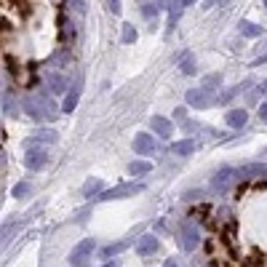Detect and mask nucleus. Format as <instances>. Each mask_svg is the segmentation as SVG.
<instances>
[{
    "label": "nucleus",
    "instance_id": "nucleus-12",
    "mask_svg": "<svg viewBox=\"0 0 267 267\" xmlns=\"http://www.w3.org/2000/svg\"><path fill=\"white\" fill-rule=\"evenodd\" d=\"M45 86L51 88V94H62L67 83H64V78H62V75H56V72H48V75H45Z\"/></svg>",
    "mask_w": 267,
    "mask_h": 267
},
{
    "label": "nucleus",
    "instance_id": "nucleus-9",
    "mask_svg": "<svg viewBox=\"0 0 267 267\" xmlns=\"http://www.w3.org/2000/svg\"><path fill=\"white\" fill-rule=\"evenodd\" d=\"M187 102L192 107H208L211 104V94L206 88H195V91H187Z\"/></svg>",
    "mask_w": 267,
    "mask_h": 267
},
{
    "label": "nucleus",
    "instance_id": "nucleus-24",
    "mask_svg": "<svg viewBox=\"0 0 267 267\" xmlns=\"http://www.w3.org/2000/svg\"><path fill=\"white\" fill-rule=\"evenodd\" d=\"M184 72H187V75L195 72V67H192V62H190V56H184Z\"/></svg>",
    "mask_w": 267,
    "mask_h": 267
},
{
    "label": "nucleus",
    "instance_id": "nucleus-19",
    "mask_svg": "<svg viewBox=\"0 0 267 267\" xmlns=\"http://www.w3.org/2000/svg\"><path fill=\"white\" fill-rule=\"evenodd\" d=\"M123 249H129V240H120V243H115V246H107L102 254H104V257H112V254H120Z\"/></svg>",
    "mask_w": 267,
    "mask_h": 267
},
{
    "label": "nucleus",
    "instance_id": "nucleus-2",
    "mask_svg": "<svg viewBox=\"0 0 267 267\" xmlns=\"http://www.w3.org/2000/svg\"><path fill=\"white\" fill-rule=\"evenodd\" d=\"M235 230V219H227L219 230L214 227V235L206 243L211 267H267V251L240 246Z\"/></svg>",
    "mask_w": 267,
    "mask_h": 267
},
{
    "label": "nucleus",
    "instance_id": "nucleus-10",
    "mask_svg": "<svg viewBox=\"0 0 267 267\" xmlns=\"http://www.w3.org/2000/svg\"><path fill=\"white\" fill-rule=\"evenodd\" d=\"M136 251L142 254V257H147V254L158 251V238H155V235H144V238H139V240H136Z\"/></svg>",
    "mask_w": 267,
    "mask_h": 267
},
{
    "label": "nucleus",
    "instance_id": "nucleus-14",
    "mask_svg": "<svg viewBox=\"0 0 267 267\" xmlns=\"http://www.w3.org/2000/svg\"><path fill=\"white\" fill-rule=\"evenodd\" d=\"M195 147H198V144H195L192 139H184V142H177L171 147V153L174 155H190V153H195Z\"/></svg>",
    "mask_w": 267,
    "mask_h": 267
},
{
    "label": "nucleus",
    "instance_id": "nucleus-6",
    "mask_svg": "<svg viewBox=\"0 0 267 267\" xmlns=\"http://www.w3.org/2000/svg\"><path fill=\"white\" fill-rule=\"evenodd\" d=\"M91 251H94V240H80L78 246L72 249V254H69V262H72L75 267L86 264V259L91 257Z\"/></svg>",
    "mask_w": 267,
    "mask_h": 267
},
{
    "label": "nucleus",
    "instance_id": "nucleus-29",
    "mask_svg": "<svg viewBox=\"0 0 267 267\" xmlns=\"http://www.w3.org/2000/svg\"><path fill=\"white\" fill-rule=\"evenodd\" d=\"M104 267H112V264H104Z\"/></svg>",
    "mask_w": 267,
    "mask_h": 267
},
{
    "label": "nucleus",
    "instance_id": "nucleus-27",
    "mask_svg": "<svg viewBox=\"0 0 267 267\" xmlns=\"http://www.w3.org/2000/svg\"><path fill=\"white\" fill-rule=\"evenodd\" d=\"M163 267H179V264H177V259H168V262H166Z\"/></svg>",
    "mask_w": 267,
    "mask_h": 267
},
{
    "label": "nucleus",
    "instance_id": "nucleus-11",
    "mask_svg": "<svg viewBox=\"0 0 267 267\" xmlns=\"http://www.w3.org/2000/svg\"><path fill=\"white\" fill-rule=\"evenodd\" d=\"M150 126H153V129L163 136V139H168L171 136V120H166V118H160V115H155V118H150Z\"/></svg>",
    "mask_w": 267,
    "mask_h": 267
},
{
    "label": "nucleus",
    "instance_id": "nucleus-22",
    "mask_svg": "<svg viewBox=\"0 0 267 267\" xmlns=\"http://www.w3.org/2000/svg\"><path fill=\"white\" fill-rule=\"evenodd\" d=\"M99 190H102V182H99V179L86 182V187H83V192H86V195H94V192H99Z\"/></svg>",
    "mask_w": 267,
    "mask_h": 267
},
{
    "label": "nucleus",
    "instance_id": "nucleus-21",
    "mask_svg": "<svg viewBox=\"0 0 267 267\" xmlns=\"http://www.w3.org/2000/svg\"><path fill=\"white\" fill-rule=\"evenodd\" d=\"M134 40H136V30L131 25H126L123 27V43H134Z\"/></svg>",
    "mask_w": 267,
    "mask_h": 267
},
{
    "label": "nucleus",
    "instance_id": "nucleus-8",
    "mask_svg": "<svg viewBox=\"0 0 267 267\" xmlns=\"http://www.w3.org/2000/svg\"><path fill=\"white\" fill-rule=\"evenodd\" d=\"M153 150H155L153 136L150 134H136V139H134V153L136 155H150Z\"/></svg>",
    "mask_w": 267,
    "mask_h": 267
},
{
    "label": "nucleus",
    "instance_id": "nucleus-17",
    "mask_svg": "<svg viewBox=\"0 0 267 267\" xmlns=\"http://www.w3.org/2000/svg\"><path fill=\"white\" fill-rule=\"evenodd\" d=\"M240 32L246 35V38H259L262 35V27H257V25H251V21H240Z\"/></svg>",
    "mask_w": 267,
    "mask_h": 267
},
{
    "label": "nucleus",
    "instance_id": "nucleus-13",
    "mask_svg": "<svg viewBox=\"0 0 267 267\" xmlns=\"http://www.w3.org/2000/svg\"><path fill=\"white\" fill-rule=\"evenodd\" d=\"M230 179H233V171H230V168H222V171H219L216 177H214V182H211V184H214V190H219V192L227 190Z\"/></svg>",
    "mask_w": 267,
    "mask_h": 267
},
{
    "label": "nucleus",
    "instance_id": "nucleus-23",
    "mask_svg": "<svg viewBox=\"0 0 267 267\" xmlns=\"http://www.w3.org/2000/svg\"><path fill=\"white\" fill-rule=\"evenodd\" d=\"M27 192H30V184L21 182V184H16V187H14V198H21V195H27Z\"/></svg>",
    "mask_w": 267,
    "mask_h": 267
},
{
    "label": "nucleus",
    "instance_id": "nucleus-20",
    "mask_svg": "<svg viewBox=\"0 0 267 267\" xmlns=\"http://www.w3.org/2000/svg\"><path fill=\"white\" fill-rule=\"evenodd\" d=\"M75 104H78V91H72V94L64 99V112H72V110H75Z\"/></svg>",
    "mask_w": 267,
    "mask_h": 267
},
{
    "label": "nucleus",
    "instance_id": "nucleus-16",
    "mask_svg": "<svg viewBox=\"0 0 267 267\" xmlns=\"http://www.w3.org/2000/svg\"><path fill=\"white\" fill-rule=\"evenodd\" d=\"M153 171V166L147 163V160H134V163H129V174H134V177H142V174H150Z\"/></svg>",
    "mask_w": 267,
    "mask_h": 267
},
{
    "label": "nucleus",
    "instance_id": "nucleus-25",
    "mask_svg": "<svg viewBox=\"0 0 267 267\" xmlns=\"http://www.w3.org/2000/svg\"><path fill=\"white\" fill-rule=\"evenodd\" d=\"M144 14H147V16H153V14H158V8H153V6H144Z\"/></svg>",
    "mask_w": 267,
    "mask_h": 267
},
{
    "label": "nucleus",
    "instance_id": "nucleus-18",
    "mask_svg": "<svg viewBox=\"0 0 267 267\" xmlns=\"http://www.w3.org/2000/svg\"><path fill=\"white\" fill-rule=\"evenodd\" d=\"M32 142H56V131H38V134L30 139V144Z\"/></svg>",
    "mask_w": 267,
    "mask_h": 267
},
{
    "label": "nucleus",
    "instance_id": "nucleus-30",
    "mask_svg": "<svg viewBox=\"0 0 267 267\" xmlns=\"http://www.w3.org/2000/svg\"><path fill=\"white\" fill-rule=\"evenodd\" d=\"M262 155H267V150H264V153H262Z\"/></svg>",
    "mask_w": 267,
    "mask_h": 267
},
{
    "label": "nucleus",
    "instance_id": "nucleus-15",
    "mask_svg": "<svg viewBox=\"0 0 267 267\" xmlns=\"http://www.w3.org/2000/svg\"><path fill=\"white\" fill-rule=\"evenodd\" d=\"M246 110H233V112H227V126H233V129H240L243 123H246Z\"/></svg>",
    "mask_w": 267,
    "mask_h": 267
},
{
    "label": "nucleus",
    "instance_id": "nucleus-26",
    "mask_svg": "<svg viewBox=\"0 0 267 267\" xmlns=\"http://www.w3.org/2000/svg\"><path fill=\"white\" fill-rule=\"evenodd\" d=\"M259 118L267 120V104H262V110H259Z\"/></svg>",
    "mask_w": 267,
    "mask_h": 267
},
{
    "label": "nucleus",
    "instance_id": "nucleus-7",
    "mask_svg": "<svg viewBox=\"0 0 267 267\" xmlns=\"http://www.w3.org/2000/svg\"><path fill=\"white\" fill-rule=\"evenodd\" d=\"M198 240H201L198 227H195L192 222H184V225H182V249H184V251H192L195 246H198Z\"/></svg>",
    "mask_w": 267,
    "mask_h": 267
},
{
    "label": "nucleus",
    "instance_id": "nucleus-4",
    "mask_svg": "<svg viewBox=\"0 0 267 267\" xmlns=\"http://www.w3.org/2000/svg\"><path fill=\"white\" fill-rule=\"evenodd\" d=\"M144 190V184H118L112 190H104L99 195V201H118V198H129V195H139Z\"/></svg>",
    "mask_w": 267,
    "mask_h": 267
},
{
    "label": "nucleus",
    "instance_id": "nucleus-28",
    "mask_svg": "<svg viewBox=\"0 0 267 267\" xmlns=\"http://www.w3.org/2000/svg\"><path fill=\"white\" fill-rule=\"evenodd\" d=\"M262 62H267V56H262V59H257V64H262Z\"/></svg>",
    "mask_w": 267,
    "mask_h": 267
},
{
    "label": "nucleus",
    "instance_id": "nucleus-3",
    "mask_svg": "<svg viewBox=\"0 0 267 267\" xmlns=\"http://www.w3.org/2000/svg\"><path fill=\"white\" fill-rule=\"evenodd\" d=\"M25 112L30 115V118H35V120H43V118H54L56 107L51 102L40 99V96H27L25 99Z\"/></svg>",
    "mask_w": 267,
    "mask_h": 267
},
{
    "label": "nucleus",
    "instance_id": "nucleus-1",
    "mask_svg": "<svg viewBox=\"0 0 267 267\" xmlns=\"http://www.w3.org/2000/svg\"><path fill=\"white\" fill-rule=\"evenodd\" d=\"M3 16V62L19 86L35 83V62L62 45V6L6 0Z\"/></svg>",
    "mask_w": 267,
    "mask_h": 267
},
{
    "label": "nucleus",
    "instance_id": "nucleus-5",
    "mask_svg": "<svg viewBox=\"0 0 267 267\" xmlns=\"http://www.w3.org/2000/svg\"><path fill=\"white\" fill-rule=\"evenodd\" d=\"M45 163H48V153L43 147H27V155H25V166L30 171H40Z\"/></svg>",
    "mask_w": 267,
    "mask_h": 267
}]
</instances>
